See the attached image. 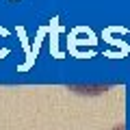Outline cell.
<instances>
[{"label": "cell", "instance_id": "cell-1", "mask_svg": "<svg viewBox=\"0 0 130 130\" xmlns=\"http://www.w3.org/2000/svg\"><path fill=\"white\" fill-rule=\"evenodd\" d=\"M50 52L54 59H63V54L59 52V48H56V35L61 32V26H59V18H52V24H50Z\"/></svg>", "mask_w": 130, "mask_h": 130}, {"label": "cell", "instance_id": "cell-2", "mask_svg": "<svg viewBox=\"0 0 130 130\" xmlns=\"http://www.w3.org/2000/svg\"><path fill=\"white\" fill-rule=\"evenodd\" d=\"M113 130H126V128H124V124H121V126H115Z\"/></svg>", "mask_w": 130, "mask_h": 130}]
</instances>
